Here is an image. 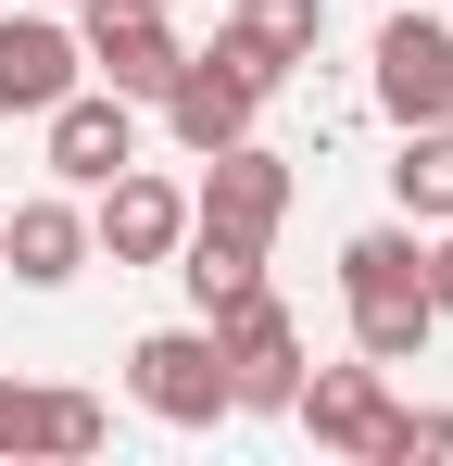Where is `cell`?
I'll use <instances>...</instances> for the list:
<instances>
[{
    "instance_id": "3957f363",
    "label": "cell",
    "mask_w": 453,
    "mask_h": 466,
    "mask_svg": "<svg viewBox=\"0 0 453 466\" xmlns=\"http://www.w3.org/2000/svg\"><path fill=\"white\" fill-rule=\"evenodd\" d=\"M126 390H139L164 429H215V416H239V390H226V353L215 328H151L139 353H126Z\"/></svg>"
},
{
    "instance_id": "5bb4252c",
    "label": "cell",
    "mask_w": 453,
    "mask_h": 466,
    "mask_svg": "<svg viewBox=\"0 0 453 466\" xmlns=\"http://www.w3.org/2000/svg\"><path fill=\"white\" fill-rule=\"evenodd\" d=\"M390 189H403V215L453 228V114H441V127H403V164H390Z\"/></svg>"
},
{
    "instance_id": "7a4b0ae2",
    "label": "cell",
    "mask_w": 453,
    "mask_h": 466,
    "mask_svg": "<svg viewBox=\"0 0 453 466\" xmlns=\"http://www.w3.org/2000/svg\"><path fill=\"white\" fill-rule=\"evenodd\" d=\"M202 328H215V353H226V390H239L252 416H290V390H302V328H290V303L252 278V290H226Z\"/></svg>"
},
{
    "instance_id": "4fadbf2b",
    "label": "cell",
    "mask_w": 453,
    "mask_h": 466,
    "mask_svg": "<svg viewBox=\"0 0 453 466\" xmlns=\"http://www.w3.org/2000/svg\"><path fill=\"white\" fill-rule=\"evenodd\" d=\"M315 38H327V0H239V13H226V38H215V51H239L252 76L277 88L290 64H315Z\"/></svg>"
},
{
    "instance_id": "d6986e66",
    "label": "cell",
    "mask_w": 453,
    "mask_h": 466,
    "mask_svg": "<svg viewBox=\"0 0 453 466\" xmlns=\"http://www.w3.org/2000/svg\"><path fill=\"white\" fill-rule=\"evenodd\" d=\"M13 416H25V390H13V379H0V454H13Z\"/></svg>"
},
{
    "instance_id": "7c38bea8",
    "label": "cell",
    "mask_w": 453,
    "mask_h": 466,
    "mask_svg": "<svg viewBox=\"0 0 453 466\" xmlns=\"http://www.w3.org/2000/svg\"><path fill=\"white\" fill-rule=\"evenodd\" d=\"M0 265L25 290H64L76 265H88V215L76 202H0Z\"/></svg>"
},
{
    "instance_id": "5b68a950",
    "label": "cell",
    "mask_w": 453,
    "mask_h": 466,
    "mask_svg": "<svg viewBox=\"0 0 453 466\" xmlns=\"http://www.w3.org/2000/svg\"><path fill=\"white\" fill-rule=\"evenodd\" d=\"M252 114H265V76H252L239 51H176V76H164V127H176L189 152L252 139Z\"/></svg>"
},
{
    "instance_id": "8fae6325",
    "label": "cell",
    "mask_w": 453,
    "mask_h": 466,
    "mask_svg": "<svg viewBox=\"0 0 453 466\" xmlns=\"http://www.w3.org/2000/svg\"><path fill=\"white\" fill-rule=\"evenodd\" d=\"M76 76H88L76 25H51V13H0V114H51Z\"/></svg>"
},
{
    "instance_id": "9a60e30c",
    "label": "cell",
    "mask_w": 453,
    "mask_h": 466,
    "mask_svg": "<svg viewBox=\"0 0 453 466\" xmlns=\"http://www.w3.org/2000/svg\"><path fill=\"white\" fill-rule=\"evenodd\" d=\"M13 454H101V403H88V390H25Z\"/></svg>"
},
{
    "instance_id": "ac0fdd59",
    "label": "cell",
    "mask_w": 453,
    "mask_h": 466,
    "mask_svg": "<svg viewBox=\"0 0 453 466\" xmlns=\"http://www.w3.org/2000/svg\"><path fill=\"white\" fill-rule=\"evenodd\" d=\"M428 303L453 315V239H441V252H428Z\"/></svg>"
},
{
    "instance_id": "6da1fadb",
    "label": "cell",
    "mask_w": 453,
    "mask_h": 466,
    "mask_svg": "<svg viewBox=\"0 0 453 466\" xmlns=\"http://www.w3.org/2000/svg\"><path fill=\"white\" fill-rule=\"evenodd\" d=\"M340 303H353V353H366V366H416L428 328H441L416 228H353L340 239Z\"/></svg>"
},
{
    "instance_id": "52a82bcc",
    "label": "cell",
    "mask_w": 453,
    "mask_h": 466,
    "mask_svg": "<svg viewBox=\"0 0 453 466\" xmlns=\"http://www.w3.org/2000/svg\"><path fill=\"white\" fill-rule=\"evenodd\" d=\"M76 51L101 64V88H126V101H164V76H176L164 0H88V13H76Z\"/></svg>"
},
{
    "instance_id": "277c9868",
    "label": "cell",
    "mask_w": 453,
    "mask_h": 466,
    "mask_svg": "<svg viewBox=\"0 0 453 466\" xmlns=\"http://www.w3.org/2000/svg\"><path fill=\"white\" fill-rule=\"evenodd\" d=\"M290 416L315 429V441H327V454L378 466V454H390V416H403V403H390V366H366V353H353V366H302Z\"/></svg>"
},
{
    "instance_id": "9c48e42d",
    "label": "cell",
    "mask_w": 453,
    "mask_h": 466,
    "mask_svg": "<svg viewBox=\"0 0 453 466\" xmlns=\"http://www.w3.org/2000/svg\"><path fill=\"white\" fill-rule=\"evenodd\" d=\"M38 127H51V177L64 189H101L114 164H139V101L126 88H64Z\"/></svg>"
},
{
    "instance_id": "ba28073f",
    "label": "cell",
    "mask_w": 453,
    "mask_h": 466,
    "mask_svg": "<svg viewBox=\"0 0 453 466\" xmlns=\"http://www.w3.org/2000/svg\"><path fill=\"white\" fill-rule=\"evenodd\" d=\"M189 228H226V239H265L290 228V164L252 152V139H226V152H202V202H189Z\"/></svg>"
},
{
    "instance_id": "8992f818",
    "label": "cell",
    "mask_w": 453,
    "mask_h": 466,
    "mask_svg": "<svg viewBox=\"0 0 453 466\" xmlns=\"http://www.w3.org/2000/svg\"><path fill=\"white\" fill-rule=\"evenodd\" d=\"M378 114L390 127H441L453 114V25L441 13H390L378 25Z\"/></svg>"
},
{
    "instance_id": "30bf717a",
    "label": "cell",
    "mask_w": 453,
    "mask_h": 466,
    "mask_svg": "<svg viewBox=\"0 0 453 466\" xmlns=\"http://www.w3.org/2000/svg\"><path fill=\"white\" fill-rule=\"evenodd\" d=\"M176 239H189V189L114 164V177H101V215H88V252H114V265H164Z\"/></svg>"
},
{
    "instance_id": "2e32d148",
    "label": "cell",
    "mask_w": 453,
    "mask_h": 466,
    "mask_svg": "<svg viewBox=\"0 0 453 466\" xmlns=\"http://www.w3.org/2000/svg\"><path fill=\"white\" fill-rule=\"evenodd\" d=\"M176 252H189L176 278H189V303H202V315H215L226 290H252V278H265V252H252V239H226V228H189Z\"/></svg>"
},
{
    "instance_id": "e0dca14e",
    "label": "cell",
    "mask_w": 453,
    "mask_h": 466,
    "mask_svg": "<svg viewBox=\"0 0 453 466\" xmlns=\"http://www.w3.org/2000/svg\"><path fill=\"white\" fill-rule=\"evenodd\" d=\"M378 466H453V416H390V454Z\"/></svg>"
}]
</instances>
